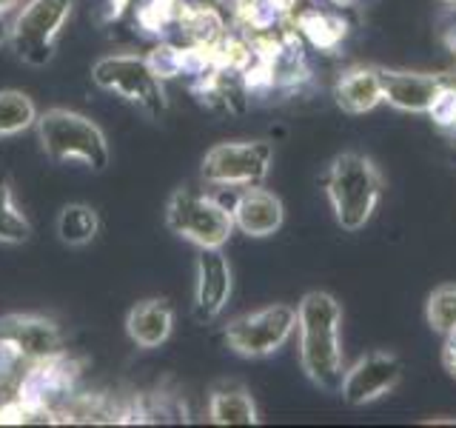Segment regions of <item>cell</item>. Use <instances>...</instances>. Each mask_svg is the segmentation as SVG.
<instances>
[{"mask_svg": "<svg viewBox=\"0 0 456 428\" xmlns=\"http://www.w3.org/2000/svg\"><path fill=\"white\" fill-rule=\"evenodd\" d=\"M37 137L43 152L54 163L80 160L92 171H103L111 160L103 128L80 111L49 109L37 114Z\"/></svg>", "mask_w": 456, "mask_h": 428, "instance_id": "obj_3", "label": "cell"}, {"mask_svg": "<svg viewBox=\"0 0 456 428\" xmlns=\"http://www.w3.org/2000/svg\"><path fill=\"white\" fill-rule=\"evenodd\" d=\"M32 126H37V109L32 97L18 89L0 92V137L20 135Z\"/></svg>", "mask_w": 456, "mask_h": 428, "instance_id": "obj_17", "label": "cell"}, {"mask_svg": "<svg viewBox=\"0 0 456 428\" xmlns=\"http://www.w3.org/2000/svg\"><path fill=\"white\" fill-rule=\"evenodd\" d=\"M71 14V0H28L14 14L9 43L28 66H46Z\"/></svg>", "mask_w": 456, "mask_h": 428, "instance_id": "obj_5", "label": "cell"}, {"mask_svg": "<svg viewBox=\"0 0 456 428\" xmlns=\"http://www.w3.org/2000/svg\"><path fill=\"white\" fill-rule=\"evenodd\" d=\"M146 63L151 66V71L160 80L177 78L183 75V49L175 46H157L146 54Z\"/></svg>", "mask_w": 456, "mask_h": 428, "instance_id": "obj_23", "label": "cell"}, {"mask_svg": "<svg viewBox=\"0 0 456 428\" xmlns=\"http://www.w3.org/2000/svg\"><path fill=\"white\" fill-rule=\"evenodd\" d=\"M299 29H303L305 37L320 49H334L339 37L346 35V23L322 12H305L303 18H299Z\"/></svg>", "mask_w": 456, "mask_h": 428, "instance_id": "obj_22", "label": "cell"}, {"mask_svg": "<svg viewBox=\"0 0 456 428\" xmlns=\"http://www.w3.org/2000/svg\"><path fill=\"white\" fill-rule=\"evenodd\" d=\"M382 78V100L399 111L411 114H428L431 103L436 100L439 89L445 83L436 75H422V71H385L379 69Z\"/></svg>", "mask_w": 456, "mask_h": 428, "instance_id": "obj_12", "label": "cell"}, {"mask_svg": "<svg viewBox=\"0 0 456 428\" xmlns=\"http://www.w3.org/2000/svg\"><path fill=\"white\" fill-rule=\"evenodd\" d=\"M274 149L265 140H237L220 143L203 157V177L211 185L228 189H248L268 177Z\"/></svg>", "mask_w": 456, "mask_h": 428, "instance_id": "obj_8", "label": "cell"}, {"mask_svg": "<svg viewBox=\"0 0 456 428\" xmlns=\"http://www.w3.org/2000/svg\"><path fill=\"white\" fill-rule=\"evenodd\" d=\"M177 23L185 29L197 46L214 49L217 40H223V18L211 6H183Z\"/></svg>", "mask_w": 456, "mask_h": 428, "instance_id": "obj_19", "label": "cell"}, {"mask_svg": "<svg viewBox=\"0 0 456 428\" xmlns=\"http://www.w3.org/2000/svg\"><path fill=\"white\" fill-rule=\"evenodd\" d=\"M9 37H12V23H6V14H0V46L9 43Z\"/></svg>", "mask_w": 456, "mask_h": 428, "instance_id": "obj_26", "label": "cell"}, {"mask_svg": "<svg viewBox=\"0 0 456 428\" xmlns=\"http://www.w3.org/2000/svg\"><path fill=\"white\" fill-rule=\"evenodd\" d=\"M92 80L106 92H118L128 103H137L151 118L166 111L163 80L154 75L146 57L137 54H109L100 57L92 69Z\"/></svg>", "mask_w": 456, "mask_h": 428, "instance_id": "obj_6", "label": "cell"}, {"mask_svg": "<svg viewBox=\"0 0 456 428\" xmlns=\"http://www.w3.org/2000/svg\"><path fill=\"white\" fill-rule=\"evenodd\" d=\"M28 235H32V226L23 218V211L14 206L9 180L0 177V243L18 246V243L28 240Z\"/></svg>", "mask_w": 456, "mask_h": 428, "instance_id": "obj_21", "label": "cell"}, {"mask_svg": "<svg viewBox=\"0 0 456 428\" xmlns=\"http://www.w3.org/2000/svg\"><path fill=\"white\" fill-rule=\"evenodd\" d=\"M0 340L20 354V360H49L63 351V334L54 320L37 314H9L0 317Z\"/></svg>", "mask_w": 456, "mask_h": 428, "instance_id": "obj_10", "label": "cell"}, {"mask_svg": "<svg viewBox=\"0 0 456 428\" xmlns=\"http://www.w3.org/2000/svg\"><path fill=\"white\" fill-rule=\"evenodd\" d=\"M425 320L431 325V332L448 337L456 332V283L436 285L428 297L425 306Z\"/></svg>", "mask_w": 456, "mask_h": 428, "instance_id": "obj_20", "label": "cell"}, {"mask_svg": "<svg viewBox=\"0 0 456 428\" xmlns=\"http://www.w3.org/2000/svg\"><path fill=\"white\" fill-rule=\"evenodd\" d=\"M18 4H20V0H0V14H9Z\"/></svg>", "mask_w": 456, "mask_h": 428, "instance_id": "obj_27", "label": "cell"}, {"mask_svg": "<svg viewBox=\"0 0 456 428\" xmlns=\"http://www.w3.org/2000/svg\"><path fill=\"white\" fill-rule=\"evenodd\" d=\"M175 328V311L166 300H142L126 317V332L140 349H160Z\"/></svg>", "mask_w": 456, "mask_h": 428, "instance_id": "obj_14", "label": "cell"}, {"mask_svg": "<svg viewBox=\"0 0 456 428\" xmlns=\"http://www.w3.org/2000/svg\"><path fill=\"white\" fill-rule=\"evenodd\" d=\"M166 223L175 235L194 243L197 249H223L234 232L232 209L220 200L194 192H175L166 206Z\"/></svg>", "mask_w": 456, "mask_h": 428, "instance_id": "obj_4", "label": "cell"}, {"mask_svg": "<svg viewBox=\"0 0 456 428\" xmlns=\"http://www.w3.org/2000/svg\"><path fill=\"white\" fill-rule=\"evenodd\" d=\"M97 228V211L86 203H69L57 218V235H61L66 246H86V243L94 240Z\"/></svg>", "mask_w": 456, "mask_h": 428, "instance_id": "obj_18", "label": "cell"}, {"mask_svg": "<svg viewBox=\"0 0 456 428\" xmlns=\"http://www.w3.org/2000/svg\"><path fill=\"white\" fill-rule=\"evenodd\" d=\"M442 366L451 377H456V332L445 337V346H442Z\"/></svg>", "mask_w": 456, "mask_h": 428, "instance_id": "obj_25", "label": "cell"}, {"mask_svg": "<svg viewBox=\"0 0 456 428\" xmlns=\"http://www.w3.org/2000/svg\"><path fill=\"white\" fill-rule=\"evenodd\" d=\"M337 106L348 114H365V111H374L382 103V78H379V69H370V66H360V69H351L346 71L339 80H337Z\"/></svg>", "mask_w": 456, "mask_h": 428, "instance_id": "obj_15", "label": "cell"}, {"mask_svg": "<svg viewBox=\"0 0 456 428\" xmlns=\"http://www.w3.org/2000/svg\"><path fill=\"white\" fill-rule=\"evenodd\" d=\"M399 380H403V360L394 351H370L346 368L337 394L346 399V406L362 408L391 394Z\"/></svg>", "mask_w": 456, "mask_h": 428, "instance_id": "obj_9", "label": "cell"}, {"mask_svg": "<svg viewBox=\"0 0 456 428\" xmlns=\"http://www.w3.org/2000/svg\"><path fill=\"white\" fill-rule=\"evenodd\" d=\"M299 328V360L305 377L322 391H339L346 377L342 360V306L328 292H308L297 306Z\"/></svg>", "mask_w": 456, "mask_h": 428, "instance_id": "obj_1", "label": "cell"}, {"mask_svg": "<svg viewBox=\"0 0 456 428\" xmlns=\"http://www.w3.org/2000/svg\"><path fill=\"white\" fill-rule=\"evenodd\" d=\"M431 120L442 128H456V89L453 86H442L436 100L428 109Z\"/></svg>", "mask_w": 456, "mask_h": 428, "instance_id": "obj_24", "label": "cell"}, {"mask_svg": "<svg viewBox=\"0 0 456 428\" xmlns=\"http://www.w3.org/2000/svg\"><path fill=\"white\" fill-rule=\"evenodd\" d=\"M232 297V266L223 249H200L197 257V285H194V317L211 323L220 317Z\"/></svg>", "mask_w": 456, "mask_h": 428, "instance_id": "obj_11", "label": "cell"}, {"mask_svg": "<svg viewBox=\"0 0 456 428\" xmlns=\"http://www.w3.org/2000/svg\"><path fill=\"white\" fill-rule=\"evenodd\" d=\"M334 4H348V0H334Z\"/></svg>", "mask_w": 456, "mask_h": 428, "instance_id": "obj_28", "label": "cell"}, {"mask_svg": "<svg viewBox=\"0 0 456 428\" xmlns=\"http://www.w3.org/2000/svg\"><path fill=\"white\" fill-rule=\"evenodd\" d=\"M448 4H453V6H456V0H448Z\"/></svg>", "mask_w": 456, "mask_h": 428, "instance_id": "obj_29", "label": "cell"}, {"mask_svg": "<svg viewBox=\"0 0 456 428\" xmlns=\"http://www.w3.org/2000/svg\"><path fill=\"white\" fill-rule=\"evenodd\" d=\"M208 420L217 425H254L256 403L240 383H220L208 394Z\"/></svg>", "mask_w": 456, "mask_h": 428, "instance_id": "obj_16", "label": "cell"}, {"mask_svg": "<svg viewBox=\"0 0 456 428\" xmlns=\"http://www.w3.org/2000/svg\"><path fill=\"white\" fill-rule=\"evenodd\" d=\"M325 189L342 232H360L377 211L382 175L370 157L360 152H342L328 169Z\"/></svg>", "mask_w": 456, "mask_h": 428, "instance_id": "obj_2", "label": "cell"}, {"mask_svg": "<svg viewBox=\"0 0 456 428\" xmlns=\"http://www.w3.org/2000/svg\"><path fill=\"white\" fill-rule=\"evenodd\" d=\"M232 218L242 235L271 237L274 232H280V226L285 220V209H282V200L274 192H265L260 185H248V189H242L240 197L234 200Z\"/></svg>", "mask_w": 456, "mask_h": 428, "instance_id": "obj_13", "label": "cell"}, {"mask_svg": "<svg viewBox=\"0 0 456 428\" xmlns=\"http://www.w3.org/2000/svg\"><path fill=\"white\" fill-rule=\"evenodd\" d=\"M294 328H297V309L274 303L232 320L225 325L223 337L234 354L260 360V357L277 354L291 340Z\"/></svg>", "mask_w": 456, "mask_h": 428, "instance_id": "obj_7", "label": "cell"}]
</instances>
